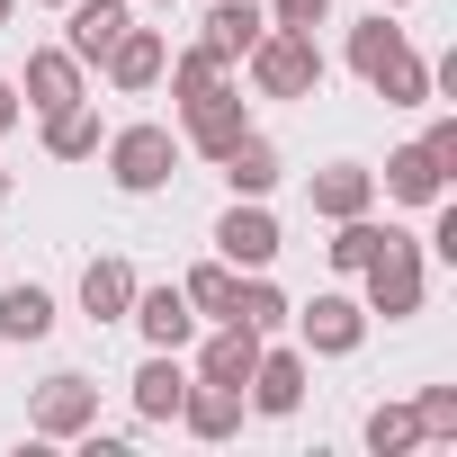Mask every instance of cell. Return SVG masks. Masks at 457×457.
Masks as SVG:
<instances>
[{
  "label": "cell",
  "instance_id": "obj_19",
  "mask_svg": "<svg viewBox=\"0 0 457 457\" xmlns=\"http://www.w3.org/2000/svg\"><path fill=\"white\" fill-rule=\"evenodd\" d=\"M261 37H270V19L252 10V0H215V10H206V46H215L224 63H234V54H252Z\"/></svg>",
  "mask_w": 457,
  "mask_h": 457
},
{
  "label": "cell",
  "instance_id": "obj_7",
  "mask_svg": "<svg viewBox=\"0 0 457 457\" xmlns=\"http://www.w3.org/2000/svg\"><path fill=\"white\" fill-rule=\"evenodd\" d=\"M296 332H305V350L350 359V350H359V332H368V305H350V296H314V305L296 314Z\"/></svg>",
  "mask_w": 457,
  "mask_h": 457
},
{
  "label": "cell",
  "instance_id": "obj_10",
  "mask_svg": "<svg viewBox=\"0 0 457 457\" xmlns=\"http://www.w3.org/2000/svg\"><path fill=\"white\" fill-rule=\"evenodd\" d=\"M179 421H188L197 439H234V430H243V386H206V377H197V386L179 395Z\"/></svg>",
  "mask_w": 457,
  "mask_h": 457
},
{
  "label": "cell",
  "instance_id": "obj_9",
  "mask_svg": "<svg viewBox=\"0 0 457 457\" xmlns=\"http://www.w3.org/2000/svg\"><path fill=\"white\" fill-rule=\"evenodd\" d=\"M252 403L261 412H296L305 403V350H261L252 359Z\"/></svg>",
  "mask_w": 457,
  "mask_h": 457
},
{
  "label": "cell",
  "instance_id": "obj_2",
  "mask_svg": "<svg viewBox=\"0 0 457 457\" xmlns=\"http://www.w3.org/2000/svg\"><path fill=\"white\" fill-rule=\"evenodd\" d=\"M108 170H117L126 197H153V188H170V170H179V135H170V126H126V135L108 144Z\"/></svg>",
  "mask_w": 457,
  "mask_h": 457
},
{
  "label": "cell",
  "instance_id": "obj_11",
  "mask_svg": "<svg viewBox=\"0 0 457 457\" xmlns=\"http://www.w3.org/2000/svg\"><path fill=\"white\" fill-rule=\"evenodd\" d=\"M135 28V10L126 0H72V54L81 63H108V46Z\"/></svg>",
  "mask_w": 457,
  "mask_h": 457
},
{
  "label": "cell",
  "instance_id": "obj_34",
  "mask_svg": "<svg viewBox=\"0 0 457 457\" xmlns=\"http://www.w3.org/2000/svg\"><path fill=\"white\" fill-rule=\"evenodd\" d=\"M10 10H19V0H0V28H10Z\"/></svg>",
  "mask_w": 457,
  "mask_h": 457
},
{
  "label": "cell",
  "instance_id": "obj_8",
  "mask_svg": "<svg viewBox=\"0 0 457 457\" xmlns=\"http://www.w3.org/2000/svg\"><path fill=\"white\" fill-rule=\"evenodd\" d=\"M135 323H144V341L153 350H179L188 332H197V305L179 296V287H135V305H126Z\"/></svg>",
  "mask_w": 457,
  "mask_h": 457
},
{
  "label": "cell",
  "instance_id": "obj_29",
  "mask_svg": "<svg viewBox=\"0 0 457 457\" xmlns=\"http://www.w3.org/2000/svg\"><path fill=\"white\" fill-rule=\"evenodd\" d=\"M162 72H170V99H197V90H215V81H224V54H215V46H188V54H179V63H162Z\"/></svg>",
  "mask_w": 457,
  "mask_h": 457
},
{
  "label": "cell",
  "instance_id": "obj_18",
  "mask_svg": "<svg viewBox=\"0 0 457 457\" xmlns=\"http://www.w3.org/2000/svg\"><path fill=\"white\" fill-rule=\"evenodd\" d=\"M179 395H188L179 359H170V350H153V359L135 368V412H144V421H179Z\"/></svg>",
  "mask_w": 457,
  "mask_h": 457
},
{
  "label": "cell",
  "instance_id": "obj_35",
  "mask_svg": "<svg viewBox=\"0 0 457 457\" xmlns=\"http://www.w3.org/2000/svg\"><path fill=\"white\" fill-rule=\"evenodd\" d=\"M0 206H10V170H0Z\"/></svg>",
  "mask_w": 457,
  "mask_h": 457
},
{
  "label": "cell",
  "instance_id": "obj_4",
  "mask_svg": "<svg viewBox=\"0 0 457 457\" xmlns=\"http://www.w3.org/2000/svg\"><path fill=\"white\" fill-rule=\"evenodd\" d=\"M179 108H188V144H197L206 162H224V153H234V144L252 135V117H243V90H224V81H215V90H197V99H179Z\"/></svg>",
  "mask_w": 457,
  "mask_h": 457
},
{
  "label": "cell",
  "instance_id": "obj_30",
  "mask_svg": "<svg viewBox=\"0 0 457 457\" xmlns=\"http://www.w3.org/2000/svg\"><path fill=\"white\" fill-rule=\"evenodd\" d=\"M412 412H421V439H457V386H430Z\"/></svg>",
  "mask_w": 457,
  "mask_h": 457
},
{
  "label": "cell",
  "instance_id": "obj_15",
  "mask_svg": "<svg viewBox=\"0 0 457 457\" xmlns=\"http://www.w3.org/2000/svg\"><path fill=\"white\" fill-rule=\"evenodd\" d=\"M377 206V170H359V162H332V170H314V215H368Z\"/></svg>",
  "mask_w": 457,
  "mask_h": 457
},
{
  "label": "cell",
  "instance_id": "obj_31",
  "mask_svg": "<svg viewBox=\"0 0 457 457\" xmlns=\"http://www.w3.org/2000/svg\"><path fill=\"white\" fill-rule=\"evenodd\" d=\"M323 10H332V0H278L270 28H305V37H314V28H323Z\"/></svg>",
  "mask_w": 457,
  "mask_h": 457
},
{
  "label": "cell",
  "instance_id": "obj_1",
  "mask_svg": "<svg viewBox=\"0 0 457 457\" xmlns=\"http://www.w3.org/2000/svg\"><path fill=\"white\" fill-rule=\"evenodd\" d=\"M252 81H261V99H314V90H323L314 37H305V28H270V37L252 46Z\"/></svg>",
  "mask_w": 457,
  "mask_h": 457
},
{
  "label": "cell",
  "instance_id": "obj_25",
  "mask_svg": "<svg viewBox=\"0 0 457 457\" xmlns=\"http://www.w3.org/2000/svg\"><path fill=\"white\" fill-rule=\"evenodd\" d=\"M179 296H188L197 314H215V323H224V314H234V261H197V270L179 278Z\"/></svg>",
  "mask_w": 457,
  "mask_h": 457
},
{
  "label": "cell",
  "instance_id": "obj_24",
  "mask_svg": "<svg viewBox=\"0 0 457 457\" xmlns=\"http://www.w3.org/2000/svg\"><path fill=\"white\" fill-rule=\"evenodd\" d=\"M368 90H386V108H421V99H430L439 81H430V63H421V54L403 46V54H395V63H386V72H377Z\"/></svg>",
  "mask_w": 457,
  "mask_h": 457
},
{
  "label": "cell",
  "instance_id": "obj_13",
  "mask_svg": "<svg viewBox=\"0 0 457 457\" xmlns=\"http://www.w3.org/2000/svg\"><path fill=\"white\" fill-rule=\"evenodd\" d=\"M28 99L54 117V108H72L81 99V54L72 46H46V54H28Z\"/></svg>",
  "mask_w": 457,
  "mask_h": 457
},
{
  "label": "cell",
  "instance_id": "obj_22",
  "mask_svg": "<svg viewBox=\"0 0 457 457\" xmlns=\"http://www.w3.org/2000/svg\"><path fill=\"white\" fill-rule=\"evenodd\" d=\"M224 179H234V197H270V179H278V153H270L261 135H243L234 153H224Z\"/></svg>",
  "mask_w": 457,
  "mask_h": 457
},
{
  "label": "cell",
  "instance_id": "obj_3",
  "mask_svg": "<svg viewBox=\"0 0 457 457\" xmlns=\"http://www.w3.org/2000/svg\"><path fill=\"white\" fill-rule=\"evenodd\" d=\"M359 278H368V314H386V323L421 314V252H412L403 234H386V252H377Z\"/></svg>",
  "mask_w": 457,
  "mask_h": 457
},
{
  "label": "cell",
  "instance_id": "obj_6",
  "mask_svg": "<svg viewBox=\"0 0 457 457\" xmlns=\"http://www.w3.org/2000/svg\"><path fill=\"white\" fill-rule=\"evenodd\" d=\"M215 252L234 261V270H270L278 261V215L252 197V206H224V224H215Z\"/></svg>",
  "mask_w": 457,
  "mask_h": 457
},
{
  "label": "cell",
  "instance_id": "obj_28",
  "mask_svg": "<svg viewBox=\"0 0 457 457\" xmlns=\"http://www.w3.org/2000/svg\"><path fill=\"white\" fill-rule=\"evenodd\" d=\"M224 323H252V332H270V323H287V296L270 287V278H234V314Z\"/></svg>",
  "mask_w": 457,
  "mask_h": 457
},
{
  "label": "cell",
  "instance_id": "obj_16",
  "mask_svg": "<svg viewBox=\"0 0 457 457\" xmlns=\"http://www.w3.org/2000/svg\"><path fill=\"white\" fill-rule=\"evenodd\" d=\"M252 359H261V332H252V323H224V332L206 341L197 377H206V386H252Z\"/></svg>",
  "mask_w": 457,
  "mask_h": 457
},
{
  "label": "cell",
  "instance_id": "obj_37",
  "mask_svg": "<svg viewBox=\"0 0 457 457\" xmlns=\"http://www.w3.org/2000/svg\"><path fill=\"white\" fill-rule=\"evenodd\" d=\"M395 10H403V0H395Z\"/></svg>",
  "mask_w": 457,
  "mask_h": 457
},
{
  "label": "cell",
  "instance_id": "obj_12",
  "mask_svg": "<svg viewBox=\"0 0 457 457\" xmlns=\"http://www.w3.org/2000/svg\"><path fill=\"white\" fill-rule=\"evenodd\" d=\"M162 63H170V46H162L153 28H126V37L108 46V81H117V90H153Z\"/></svg>",
  "mask_w": 457,
  "mask_h": 457
},
{
  "label": "cell",
  "instance_id": "obj_23",
  "mask_svg": "<svg viewBox=\"0 0 457 457\" xmlns=\"http://www.w3.org/2000/svg\"><path fill=\"white\" fill-rule=\"evenodd\" d=\"M395 54H403V28H386V10H377L368 28H350V72H359V81H377Z\"/></svg>",
  "mask_w": 457,
  "mask_h": 457
},
{
  "label": "cell",
  "instance_id": "obj_26",
  "mask_svg": "<svg viewBox=\"0 0 457 457\" xmlns=\"http://www.w3.org/2000/svg\"><path fill=\"white\" fill-rule=\"evenodd\" d=\"M368 448H377V457L421 448V412H412V403H377V412H368Z\"/></svg>",
  "mask_w": 457,
  "mask_h": 457
},
{
  "label": "cell",
  "instance_id": "obj_17",
  "mask_svg": "<svg viewBox=\"0 0 457 457\" xmlns=\"http://www.w3.org/2000/svg\"><path fill=\"white\" fill-rule=\"evenodd\" d=\"M126 305H135V270L126 261H90L81 270V314L90 323H126Z\"/></svg>",
  "mask_w": 457,
  "mask_h": 457
},
{
  "label": "cell",
  "instance_id": "obj_21",
  "mask_svg": "<svg viewBox=\"0 0 457 457\" xmlns=\"http://www.w3.org/2000/svg\"><path fill=\"white\" fill-rule=\"evenodd\" d=\"M46 153H54V162H90V153H99V108H90V99L54 108V117H46Z\"/></svg>",
  "mask_w": 457,
  "mask_h": 457
},
{
  "label": "cell",
  "instance_id": "obj_33",
  "mask_svg": "<svg viewBox=\"0 0 457 457\" xmlns=\"http://www.w3.org/2000/svg\"><path fill=\"white\" fill-rule=\"evenodd\" d=\"M10 126H19V90H10V81H0V135H10Z\"/></svg>",
  "mask_w": 457,
  "mask_h": 457
},
{
  "label": "cell",
  "instance_id": "obj_20",
  "mask_svg": "<svg viewBox=\"0 0 457 457\" xmlns=\"http://www.w3.org/2000/svg\"><path fill=\"white\" fill-rule=\"evenodd\" d=\"M54 332V296L37 278H19L10 296H0V341H46Z\"/></svg>",
  "mask_w": 457,
  "mask_h": 457
},
{
  "label": "cell",
  "instance_id": "obj_27",
  "mask_svg": "<svg viewBox=\"0 0 457 457\" xmlns=\"http://www.w3.org/2000/svg\"><path fill=\"white\" fill-rule=\"evenodd\" d=\"M377 252H386V224H368V215H341V234H332V270H350V278H359Z\"/></svg>",
  "mask_w": 457,
  "mask_h": 457
},
{
  "label": "cell",
  "instance_id": "obj_14",
  "mask_svg": "<svg viewBox=\"0 0 457 457\" xmlns=\"http://www.w3.org/2000/svg\"><path fill=\"white\" fill-rule=\"evenodd\" d=\"M386 188H395L403 206H439V197H448V170L430 162V144H403V153H386Z\"/></svg>",
  "mask_w": 457,
  "mask_h": 457
},
{
  "label": "cell",
  "instance_id": "obj_5",
  "mask_svg": "<svg viewBox=\"0 0 457 457\" xmlns=\"http://www.w3.org/2000/svg\"><path fill=\"white\" fill-rule=\"evenodd\" d=\"M28 421H37V439H81V430L99 421V386H90V377H46Z\"/></svg>",
  "mask_w": 457,
  "mask_h": 457
},
{
  "label": "cell",
  "instance_id": "obj_36",
  "mask_svg": "<svg viewBox=\"0 0 457 457\" xmlns=\"http://www.w3.org/2000/svg\"><path fill=\"white\" fill-rule=\"evenodd\" d=\"M46 10H72V0H46Z\"/></svg>",
  "mask_w": 457,
  "mask_h": 457
},
{
  "label": "cell",
  "instance_id": "obj_32",
  "mask_svg": "<svg viewBox=\"0 0 457 457\" xmlns=\"http://www.w3.org/2000/svg\"><path fill=\"white\" fill-rule=\"evenodd\" d=\"M421 144H430V162H439V170H457V117H439Z\"/></svg>",
  "mask_w": 457,
  "mask_h": 457
}]
</instances>
